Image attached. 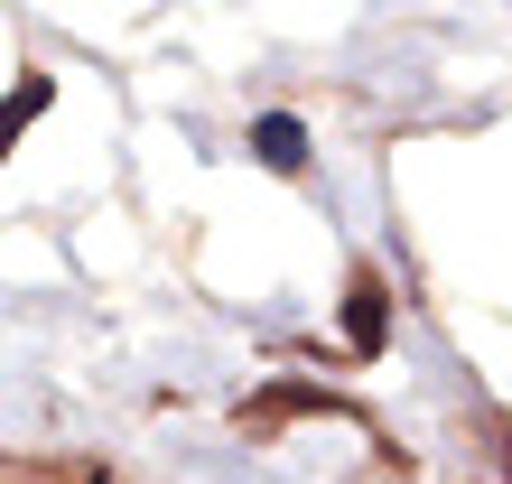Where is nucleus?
<instances>
[{
  "label": "nucleus",
  "mask_w": 512,
  "mask_h": 484,
  "mask_svg": "<svg viewBox=\"0 0 512 484\" xmlns=\"http://www.w3.org/2000/svg\"><path fill=\"white\" fill-rule=\"evenodd\" d=\"M345 345L354 354L391 345V289H382V270H354V280H345Z\"/></svg>",
  "instance_id": "1"
},
{
  "label": "nucleus",
  "mask_w": 512,
  "mask_h": 484,
  "mask_svg": "<svg viewBox=\"0 0 512 484\" xmlns=\"http://www.w3.org/2000/svg\"><path fill=\"white\" fill-rule=\"evenodd\" d=\"M252 159L270 177H298V168H308V121H298V112H261L252 121Z\"/></svg>",
  "instance_id": "2"
},
{
  "label": "nucleus",
  "mask_w": 512,
  "mask_h": 484,
  "mask_svg": "<svg viewBox=\"0 0 512 484\" xmlns=\"http://www.w3.org/2000/svg\"><path fill=\"white\" fill-rule=\"evenodd\" d=\"M47 103H56V75H38V66H28V75L10 84V94H0V159H10V140H19L28 121L47 112Z\"/></svg>",
  "instance_id": "3"
}]
</instances>
